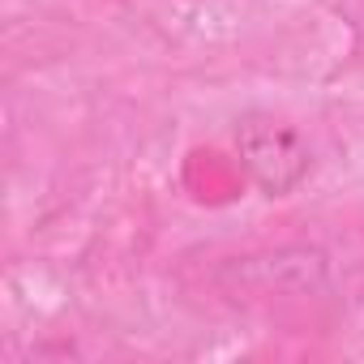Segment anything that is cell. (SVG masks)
I'll return each mask as SVG.
<instances>
[{
	"label": "cell",
	"mask_w": 364,
	"mask_h": 364,
	"mask_svg": "<svg viewBox=\"0 0 364 364\" xmlns=\"http://www.w3.org/2000/svg\"><path fill=\"white\" fill-rule=\"evenodd\" d=\"M236 154H240V167L253 176V185L266 198L296 193L313 167L309 141L287 120H279L270 112H245L236 120Z\"/></svg>",
	"instance_id": "1"
}]
</instances>
